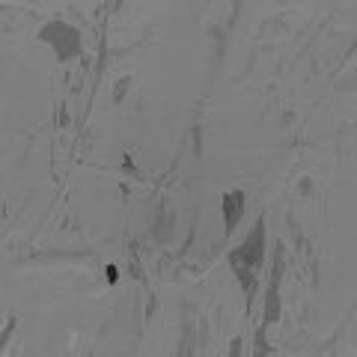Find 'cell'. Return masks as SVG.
Masks as SVG:
<instances>
[{
  "mask_svg": "<svg viewBox=\"0 0 357 357\" xmlns=\"http://www.w3.org/2000/svg\"><path fill=\"white\" fill-rule=\"evenodd\" d=\"M244 203H248L244 191H229L223 197V229H227V236L238 227V220L244 215Z\"/></svg>",
  "mask_w": 357,
  "mask_h": 357,
  "instance_id": "obj_4",
  "label": "cell"
},
{
  "mask_svg": "<svg viewBox=\"0 0 357 357\" xmlns=\"http://www.w3.org/2000/svg\"><path fill=\"white\" fill-rule=\"evenodd\" d=\"M283 271H286L283 248H277L274 271H271V280H268V292H265V316H262V328H259V331H268L271 325H277V321H280V283H283Z\"/></svg>",
  "mask_w": 357,
  "mask_h": 357,
  "instance_id": "obj_3",
  "label": "cell"
},
{
  "mask_svg": "<svg viewBox=\"0 0 357 357\" xmlns=\"http://www.w3.org/2000/svg\"><path fill=\"white\" fill-rule=\"evenodd\" d=\"M39 42L48 45L60 63H69L75 57H81V51H84L81 30H77L75 24H66V21H51V24H45L39 30Z\"/></svg>",
  "mask_w": 357,
  "mask_h": 357,
  "instance_id": "obj_2",
  "label": "cell"
},
{
  "mask_svg": "<svg viewBox=\"0 0 357 357\" xmlns=\"http://www.w3.org/2000/svg\"><path fill=\"white\" fill-rule=\"evenodd\" d=\"M229 357H241V337L232 340V345H229Z\"/></svg>",
  "mask_w": 357,
  "mask_h": 357,
  "instance_id": "obj_5",
  "label": "cell"
},
{
  "mask_svg": "<svg viewBox=\"0 0 357 357\" xmlns=\"http://www.w3.org/2000/svg\"><path fill=\"white\" fill-rule=\"evenodd\" d=\"M265 262V220L259 218L256 227L248 238H244L236 250H229V265L236 271L238 283H241V292H244V301H253L256 295V271L262 268Z\"/></svg>",
  "mask_w": 357,
  "mask_h": 357,
  "instance_id": "obj_1",
  "label": "cell"
}]
</instances>
